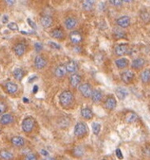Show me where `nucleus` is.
I'll return each mask as SVG.
<instances>
[{
	"instance_id": "1",
	"label": "nucleus",
	"mask_w": 150,
	"mask_h": 160,
	"mask_svg": "<svg viewBox=\"0 0 150 160\" xmlns=\"http://www.w3.org/2000/svg\"><path fill=\"white\" fill-rule=\"evenodd\" d=\"M60 103L64 107H67L72 104L74 100L73 94L72 92L70 91H65L60 95Z\"/></svg>"
},
{
	"instance_id": "2",
	"label": "nucleus",
	"mask_w": 150,
	"mask_h": 160,
	"mask_svg": "<svg viewBox=\"0 0 150 160\" xmlns=\"http://www.w3.org/2000/svg\"><path fill=\"white\" fill-rule=\"evenodd\" d=\"M34 120L31 117H28L24 119L22 123V128L23 132L29 133V132H32V130L34 128Z\"/></svg>"
},
{
	"instance_id": "3",
	"label": "nucleus",
	"mask_w": 150,
	"mask_h": 160,
	"mask_svg": "<svg viewBox=\"0 0 150 160\" xmlns=\"http://www.w3.org/2000/svg\"><path fill=\"white\" fill-rule=\"evenodd\" d=\"M87 131V125L84 123H83V122H80V123H76V125L75 126L74 134L77 137H81V136H84L85 135Z\"/></svg>"
},
{
	"instance_id": "4",
	"label": "nucleus",
	"mask_w": 150,
	"mask_h": 160,
	"mask_svg": "<svg viewBox=\"0 0 150 160\" xmlns=\"http://www.w3.org/2000/svg\"><path fill=\"white\" fill-rule=\"evenodd\" d=\"M79 90L81 92L83 96L86 98H89L91 96V92H92V88L90 84L88 83H85V84H83L80 86L79 87Z\"/></svg>"
},
{
	"instance_id": "5",
	"label": "nucleus",
	"mask_w": 150,
	"mask_h": 160,
	"mask_svg": "<svg viewBox=\"0 0 150 160\" xmlns=\"http://www.w3.org/2000/svg\"><path fill=\"white\" fill-rule=\"evenodd\" d=\"M116 22H117L119 27H122V28H127L130 24V18L127 15L122 16V17L118 18Z\"/></svg>"
},
{
	"instance_id": "6",
	"label": "nucleus",
	"mask_w": 150,
	"mask_h": 160,
	"mask_svg": "<svg viewBox=\"0 0 150 160\" xmlns=\"http://www.w3.org/2000/svg\"><path fill=\"white\" fill-rule=\"evenodd\" d=\"M46 65H47V62L41 56H37L35 58L34 65L36 67V69H42L43 68H45L46 66Z\"/></svg>"
},
{
	"instance_id": "7",
	"label": "nucleus",
	"mask_w": 150,
	"mask_h": 160,
	"mask_svg": "<svg viewBox=\"0 0 150 160\" xmlns=\"http://www.w3.org/2000/svg\"><path fill=\"white\" fill-rule=\"evenodd\" d=\"M70 40L73 44H79L80 42H81L83 38L81 33L79 31H72L70 33Z\"/></svg>"
},
{
	"instance_id": "8",
	"label": "nucleus",
	"mask_w": 150,
	"mask_h": 160,
	"mask_svg": "<svg viewBox=\"0 0 150 160\" xmlns=\"http://www.w3.org/2000/svg\"><path fill=\"white\" fill-rule=\"evenodd\" d=\"M14 121V117L11 114L6 113L0 116V123L2 125H8Z\"/></svg>"
},
{
	"instance_id": "9",
	"label": "nucleus",
	"mask_w": 150,
	"mask_h": 160,
	"mask_svg": "<svg viewBox=\"0 0 150 160\" xmlns=\"http://www.w3.org/2000/svg\"><path fill=\"white\" fill-rule=\"evenodd\" d=\"M134 72L130 70H127L122 74V80L123 82L128 84L130 81H132V80L134 78Z\"/></svg>"
},
{
	"instance_id": "10",
	"label": "nucleus",
	"mask_w": 150,
	"mask_h": 160,
	"mask_svg": "<svg viewBox=\"0 0 150 160\" xmlns=\"http://www.w3.org/2000/svg\"><path fill=\"white\" fill-rule=\"evenodd\" d=\"M81 82V77L79 75L78 73H75L74 72L73 74H72V76L70 77V84L72 85L73 88L78 86Z\"/></svg>"
},
{
	"instance_id": "11",
	"label": "nucleus",
	"mask_w": 150,
	"mask_h": 160,
	"mask_svg": "<svg viewBox=\"0 0 150 160\" xmlns=\"http://www.w3.org/2000/svg\"><path fill=\"white\" fill-rule=\"evenodd\" d=\"M105 108L109 110H113L116 108V105H117V101L114 97H110V98H107L106 100L104 103Z\"/></svg>"
},
{
	"instance_id": "12",
	"label": "nucleus",
	"mask_w": 150,
	"mask_h": 160,
	"mask_svg": "<svg viewBox=\"0 0 150 160\" xmlns=\"http://www.w3.org/2000/svg\"><path fill=\"white\" fill-rule=\"evenodd\" d=\"M67 69H66V65H59L56 67V69L54 71V73L56 77L57 78H63L67 74Z\"/></svg>"
},
{
	"instance_id": "13",
	"label": "nucleus",
	"mask_w": 150,
	"mask_h": 160,
	"mask_svg": "<svg viewBox=\"0 0 150 160\" xmlns=\"http://www.w3.org/2000/svg\"><path fill=\"white\" fill-rule=\"evenodd\" d=\"M41 24L45 28H49L52 25V18L49 15H45L41 18Z\"/></svg>"
},
{
	"instance_id": "14",
	"label": "nucleus",
	"mask_w": 150,
	"mask_h": 160,
	"mask_svg": "<svg viewBox=\"0 0 150 160\" xmlns=\"http://www.w3.org/2000/svg\"><path fill=\"white\" fill-rule=\"evenodd\" d=\"M128 50V46L126 44L118 45L115 47V53L118 56H122L126 54Z\"/></svg>"
},
{
	"instance_id": "15",
	"label": "nucleus",
	"mask_w": 150,
	"mask_h": 160,
	"mask_svg": "<svg viewBox=\"0 0 150 160\" xmlns=\"http://www.w3.org/2000/svg\"><path fill=\"white\" fill-rule=\"evenodd\" d=\"M138 115L135 112H128L127 114L126 115V116H125V120H126V123H135V122L138 120Z\"/></svg>"
},
{
	"instance_id": "16",
	"label": "nucleus",
	"mask_w": 150,
	"mask_h": 160,
	"mask_svg": "<svg viewBox=\"0 0 150 160\" xmlns=\"http://www.w3.org/2000/svg\"><path fill=\"white\" fill-rule=\"evenodd\" d=\"M67 72L70 73H74L78 70V64L75 61H70L66 65Z\"/></svg>"
},
{
	"instance_id": "17",
	"label": "nucleus",
	"mask_w": 150,
	"mask_h": 160,
	"mask_svg": "<svg viewBox=\"0 0 150 160\" xmlns=\"http://www.w3.org/2000/svg\"><path fill=\"white\" fill-rule=\"evenodd\" d=\"M5 88L9 94H14L17 91V85L15 83L7 82L5 85Z\"/></svg>"
},
{
	"instance_id": "18",
	"label": "nucleus",
	"mask_w": 150,
	"mask_h": 160,
	"mask_svg": "<svg viewBox=\"0 0 150 160\" xmlns=\"http://www.w3.org/2000/svg\"><path fill=\"white\" fill-rule=\"evenodd\" d=\"M115 94L119 99H120V100H125L126 98V97L128 96V91L126 88L119 87V88H118L116 89Z\"/></svg>"
},
{
	"instance_id": "19",
	"label": "nucleus",
	"mask_w": 150,
	"mask_h": 160,
	"mask_svg": "<svg viewBox=\"0 0 150 160\" xmlns=\"http://www.w3.org/2000/svg\"><path fill=\"white\" fill-rule=\"evenodd\" d=\"M65 27H66L68 30H72V29L75 28V26L77 25V21L76 19H75L74 18L70 17V18H68L65 19Z\"/></svg>"
},
{
	"instance_id": "20",
	"label": "nucleus",
	"mask_w": 150,
	"mask_h": 160,
	"mask_svg": "<svg viewBox=\"0 0 150 160\" xmlns=\"http://www.w3.org/2000/svg\"><path fill=\"white\" fill-rule=\"evenodd\" d=\"M25 46L22 43H17V45H15L14 47V53L17 55V57H22L25 53Z\"/></svg>"
},
{
	"instance_id": "21",
	"label": "nucleus",
	"mask_w": 150,
	"mask_h": 160,
	"mask_svg": "<svg viewBox=\"0 0 150 160\" xmlns=\"http://www.w3.org/2000/svg\"><path fill=\"white\" fill-rule=\"evenodd\" d=\"M91 97L93 102L98 103L99 102L100 100H102V98H103V94H102V92L99 90H92Z\"/></svg>"
},
{
	"instance_id": "22",
	"label": "nucleus",
	"mask_w": 150,
	"mask_h": 160,
	"mask_svg": "<svg viewBox=\"0 0 150 160\" xmlns=\"http://www.w3.org/2000/svg\"><path fill=\"white\" fill-rule=\"evenodd\" d=\"M11 142H12V144L14 146L19 148V147L24 146L25 139L22 137H21V136H14L11 139Z\"/></svg>"
},
{
	"instance_id": "23",
	"label": "nucleus",
	"mask_w": 150,
	"mask_h": 160,
	"mask_svg": "<svg viewBox=\"0 0 150 160\" xmlns=\"http://www.w3.org/2000/svg\"><path fill=\"white\" fill-rule=\"evenodd\" d=\"M115 64L119 69H124L129 65V60L126 58H119V59L115 61Z\"/></svg>"
},
{
	"instance_id": "24",
	"label": "nucleus",
	"mask_w": 150,
	"mask_h": 160,
	"mask_svg": "<svg viewBox=\"0 0 150 160\" xmlns=\"http://www.w3.org/2000/svg\"><path fill=\"white\" fill-rule=\"evenodd\" d=\"M94 4V0H82V7L87 11H91Z\"/></svg>"
},
{
	"instance_id": "25",
	"label": "nucleus",
	"mask_w": 150,
	"mask_h": 160,
	"mask_svg": "<svg viewBox=\"0 0 150 160\" xmlns=\"http://www.w3.org/2000/svg\"><path fill=\"white\" fill-rule=\"evenodd\" d=\"M51 36L56 39H63L65 38V33L60 29H54L51 32Z\"/></svg>"
},
{
	"instance_id": "26",
	"label": "nucleus",
	"mask_w": 150,
	"mask_h": 160,
	"mask_svg": "<svg viewBox=\"0 0 150 160\" xmlns=\"http://www.w3.org/2000/svg\"><path fill=\"white\" fill-rule=\"evenodd\" d=\"M81 116L86 119V120H91L93 118V112L91 109L87 108H84L81 110Z\"/></svg>"
},
{
	"instance_id": "27",
	"label": "nucleus",
	"mask_w": 150,
	"mask_h": 160,
	"mask_svg": "<svg viewBox=\"0 0 150 160\" xmlns=\"http://www.w3.org/2000/svg\"><path fill=\"white\" fill-rule=\"evenodd\" d=\"M145 65V60L143 58H137L135 60L133 61V63H132V67L133 69H141L142 67H143V65Z\"/></svg>"
},
{
	"instance_id": "28",
	"label": "nucleus",
	"mask_w": 150,
	"mask_h": 160,
	"mask_svg": "<svg viewBox=\"0 0 150 160\" xmlns=\"http://www.w3.org/2000/svg\"><path fill=\"white\" fill-rule=\"evenodd\" d=\"M141 80L143 83H148L150 81V69H145L141 73Z\"/></svg>"
},
{
	"instance_id": "29",
	"label": "nucleus",
	"mask_w": 150,
	"mask_h": 160,
	"mask_svg": "<svg viewBox=\"0 0 150 160\" xmlns=\"http://www.w3.org/2000/svg\"><path fill=\"white\" fill-rule=\"evenodd\" d=\"M13 75H14V78L17 81H21L22 79L24 77V71L22 70L20 68H17V69H15L13 72Z\"/></svg>"
},
{
	"instance_id": "30",
	"label": "nucleus",
	"mask_w": 150,
	"mask_h": 160,
	"mask_svg": "<svg viewBox=\"0 0 150 160\" xmlns=\"http://www.w3.org/2000/svg\"><path fill=\"white\" fill-rule=\"evenodd\" d=\"M0 158H2V159H12L14 158V155L11 152L8 151H5V150H2V151H0Z\"/></svg>"
},
{
	"instance_id": "31",
	"label": "nucleus",
	"mask_w": 150,
	"mask_h": 160,
	"mask_svg": "<svg viewBox=\"0 0 150 160\" xmlns=\"http://www.w3.org/2000/svg\"><path fill=\"white\" fill-rule=\"evenodd\" d=\"M91 128H92L93 133H94V135H98L100 132V130H101V125L99 123H95V122L92 123Z\"/></svg>"
},
{
	"instance_id": "32",
	"label": "nucleus",
	"mask_w": 150,
	"mask_h": 160,
	"mask_svg": "<svg viewBox=\"0 0 150 160\" xmlns=\"http://www.w3.org/2000/svg\"><path fill=\"white\" fill-rule=\"evenodd\" d=\"M74 152H75V155L78 157L82 156L84 154V149L82 147H77L75 150H74Z\"/></svg>"
},
{
	"instance_id": "33",
	"label": "nucleus",
	"mask_w": 150,
	"mask_h": 160,
	"mask_svg": "<svg viewBox=\"0 0 150 160\" xmlns=\"http://www.w3.org/2000/svg\"><path fill=\"white\" fill-rule=\"evenodd\" d=\"M7 27H8V29H10L11 30H14V31H15V30H18V26H17V24L16 22L8 23Z\"/></svg>"
},
{
	"instance_id": "34",
	"label": "nucleus",
	"mask_w": 150,
	"mask_h": 160,
	"mask_svg": "<svg viewBox=\"0 0 150 160\" xmlns=\"http://www.w3.org/2000/svg\"><path fill=\"white\" fill-rule=\"evenodd\" d=\"M110 2L114 7H119L122 5V0H110Z\"/></svg>"
},
{
	"instance_id": "35",
	"label": "nucleus",
	"mask_w": 150,
	"mask_h": 160,
	"mask_svg": "<svg viewBox=\"0 0 150 160\" xmlns=\"http://www.w3.org/2000/svg\"><path fill=\"white\" fill-rule=\"evenodd\" d=\"M34 47H35V49H36V51L37 52L41 51L42 49H43V46H42L41 43H40V42L36 43V44L34 45Z\"/></svg>"
},
{
	"instance_id": "36",
	"label": "nucleus",
	"mask_w": 150,
	"mask_h": 160,
	"mask_svg": "<svg viewBox=\"0 0 150 160\" xmlns=\"http://www.w3.org/2000/svg\"><path fill=\"white\" fill-rule=\"evenodd\" d=\"M49 45L51 46V48H53V49H60V46L55 42H49Z\"/></svg>"
},
{
	"instance_id": "37",
	"label": "nucleus",
	"mask_w": 150,
	"mask_h": 160,
	"mask_svg": "<svg viewBox=\"0 0 150 160\" xmlns=\"http://www.w3.org/2000/svg\"><path fill=\"white\" fill-rule=\"evenodd\" d=\"M26 159L27 160H32V159H36V155L33 153H30V154H27L26 155Z\"/></svg>"
},
{
	"instance_id": "38",
	"label": "nucleus",
	"mask_w": 150,
	"mask_h": 160,
	"mask_svg": "<svg viewBox=\"0 0 150 160\" xmlns=\"http://www.w3.org/2000/svg\"><path fill=\"white\" fill-rule=\"evenodd\" d=\"M6 111V105L2 102H0V116L4 113Z\"/></svg>"
},
{
	"instance_id": "39",
	"label": "nucleus",
	"mask_w": 150,
	"mask_h": 160,
	"mask_svg": "<svg viewBox=\"0 0 150 160\" xmlns=\"http://www.w3.org/2000/svg\"><path fill=\"white\" fill-rule=\"evenodd\" d=\"M27 22H28V24L30 25V27H31L32 29H33V30H35V29L37 28V26H36V24H35V23L33 22L32 21L31 19H30V18H28V19H27Z\"/></svg>"
},
{
	"instance_id": "40",
	"label": "nucleus",
	"mask_w": 150,
	"mask_h": 160,
	"mask_svg": "<svg viewBox=\"0 0 150 160\" xmlns=\"http://www.w3.org/2000/svg\"><path fill=\"white\" fill-rule=\"evenodd\" d=\"M4 2H5V3L7 4V6L11 7V6H14V4H15L16 0H4Z\"/></svg>"
},
{
	"instance_id": "41",
	"label": "nucleus",
	"mask_w": 150,
	"mask_h": 160,
	"mask_svg": "<svg viewBox=\"0 0 150 160\" xmlns=\"http://www.w3.org/2000/svg\"><path fill=\"white\" fill-rule=\"evenodd\" d=\"M115 154H116V156L118 157L119 158H123V155H122V151L119 148H118L117 150L115 151Z\"/></svg>"
},
{
	"instance_id": "42",
	"label": "nucleus",
	"mask_w": 150,
	"mask_h": 160,
	"mask_svg": "<svg viewBox=\"0 0 150 160\" xmlns=\"http://www.w3.org/2000/svg\"><path fill=\"white\" fill-rule=\"evenodd\" d=\"M41 154L42 155H43V156H46V157H48L49 155V152H48L47 151H46V150H41Z\"/></svg>"
},
{
	"instance_id": "43",
	"label": "nucleus",
	"mask_w": 150,
	"mask_h": 160,
	"mask_svg": "<svg viewBox=\"0 0 150 160\" xmlns=\"http://www.w3.org/2000/svg\"><path fill=\"white\" fill-rule=\"evenodd\" d=\"M8 19H9L8 15H4L2 18V23H4V24H5V23H7V22H8Z\"/></svg>"
},
{
	"instance_id": "44",
	"label": "nucleus",
	"mask_w": 150,
	"mask_h": 160,
	"mask_svg": "<svg viewBox=\"0 0 150 160\" xmlns=\"http://www.w3.org/2000/svg\"><path fill=\"white\" fill-rule=\"evenodd\" d=\"M37 92H38V86H37V85H34L33 88V92L35 94L37 93Z\"/></svg>"
},
{
	"instance_id": "45",
	"label": "nucleus",
	"mask_w": 150,
	"mask_h": 160,
	"mask_svg": "<svg viewBox=\"0 0 150 160\" xmlns=\"http://www.w3.org/2000/svg\"><path fill=\"white\" fill-rule=\"evenodd\" d=\"M122 1H124V2H132L133 0H122Z\"/></svg>"
},
{
	"instance_id": "46",
	"label": "nucleus",
	"mask_w": 150,
	"mask_h": 160,
	"mask_svg": "<svg viewBox=\"0 0 150 160\" xmlns=\"http://www.w3.org/2000/svg\"><path fill=\"white\" fill-rule=\"evenodd\" d=\"M24 100V102H26V103L29 102V100H28V99H27V98H24V100Z\"/></svg>"
},
{
	"instance_id": "47",
	"label": "nucleus",
	"mask_w": 150,
	"mask_h": 160,
	"mask_svg": "<svg viewBox=\"0 0 150 160\" xmlns=\"http://www.w3.org/2000/svg\"><path fill=\"white\" fill-rule=\"evenodd\" d=\"M0 134H1V132H0Z\"/></svg>"
}]
</instances>
